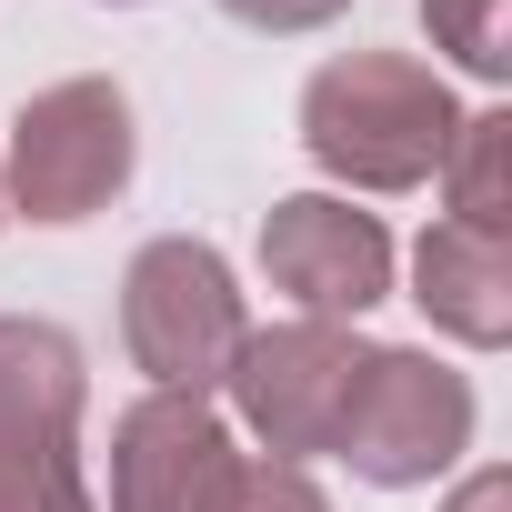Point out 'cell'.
I'll return each instance as SVG.
<instances>
[{
	"instance_id": "2",
	"label": "cell",
	"mask_w": 512,
	"mask_h": 512,
	"mask_svg": "<svg viewBox=\"0 0 512 512\" xmlns=\"http://www.w3.org/2000/svg\"><path fill=\"white\" fill-rule=\"evenodd\" d=\"M81 342L61 322L0 312V512H101L81 472Z\"/></svg>"
},
{
	"instance_id": "13",
	"label": "cell",
	"mask_w": 512,
	"mask_h": 512,
	"mask_svg": "<svg viewBox=\"0 0 512 512\" xmlns=\"http://www.w3.org/2000/svg\"><path fill=\"white\" fill-rule=\"evenodd\" d=\"M221 11H231L241 31H272V41H292V31H322V21H342L352 0H221Z\"/></svg>"
},
{
	"instance_id": "6",
	"label": "cell",
	"mask_w": 512,
	"mask_h": 512,
	"mask_svg": "<svg viewBox=\"0 0 512 512\" xmlns=\"http://www.w3.org/2000/svg\"><path fill=\"white\" fill-rule=\"evenodd\" d=\"M372 342L352 322H272V332H241L231 352V402L241 422L262 432L272 462H312L342 442V412H352V382H362Z\"/></svg>"
},
{
	"instance_id": "1",
	"label": "cell",
	"mask_w": 512,
	"mask_h": 512,
	"mask_svg": "<svg viewBox=\"0 0 512 512\" xmlns=\"http://www.w3.org/2000/svg\"><path fill=\"white\" fill-rule=\"evenodd\" d=\"M462 131V101L412 51H342L302 81V151L352 191H422Z\"/></svg>"
},
{
	"instance_id": "9",
	"label": "cell",
	"mask_w": 512,
	"mask_h": 512,
	"mask_svg": "<svg viewBox=\"0 0 512 512\" xmlns=\"http://www.w3.org/2000/svg\"><path fill=\"white\" fill-rule=\"evenodd\" d=\"M412 302H422L432 332H452L472 352H502L512 342V241L462 231V221H432L412 241Z\"/></svg>"
},
{
	"instance_id": "11",
	"label": "cell",
	"mask_w": 512,
	"mask_h": 512,
	"mask_svg": "<svg viewBox=\"0 0 512 512\" xmlns=\"http://www.w3.org/2000/svg\"><path fill=\"white\" fill-rule=\"evenodd\" d=\"M422 31H432V51H452L472 81H502V71H512V0H422Z\"/></svg>"
},
{
	"instance_id": "12",
	"label": "cell",
	"mask_w": 512,
	"mask_h": 512,
	"mask_svg": "<svg viewBox=\"0 0 512 512\" xmlns=\"http://www.w3.org/2000/svg\"><path fill=\"white\" fill-rule=\"evenodd\" d=\"M231 512H332V502H322V482L302 462H251L241 492H231Z\"/></svg>"
},
{
	"instance_id": "14",
	"label": "cell",
	"mask_w": 512,
	"mask_h": 512,
	"mask_svg": "<svg viewBox=\"0 0 512 512\" xmlns=\"http://www.w3.org/2000/svg\"><path fill=\"white\" fill-rule=\"evenodd\" d=\"M442 512H512V472H492V462H482V472H472Z\"/></svg>"
},
{
	"instance_id": "15",
	"label": "cell",
	"mask_w": 512,
	"mask_h": 512,
	"mask_svg": "<svg viewBox=\"0 0 512 512\" xmlns=\"http://www.w3.org/2000/svg\"><path fill=\"white\" fill-rule=\"evenodd\" d=\"M0 221H11V191H0Z\"/></svg>"
},
{
	"instance_id": "3",
	"label": "cell",
	"mask_w": 512,
	"mask_h": 512,
	"mask_svg": "<svg viewBox=\"0 0 512 512\" xmlns=\"http://www.w3.org/2000/svg\"><path fill=\"white\" fill-rule=\"evenodd\" d=\"M131 161H141V131H131V91L81 71V81H51L21 101L11 121V151H0V191L31 221H91L131 191Z\"/></svg>"
},
{
	"instance_id": "8",
	"label": "cell",
	"mask_w": 512,
	"mask_h": 512,
	"mask_svg": "<svg viewBox=\"0 0 512 512\" xmlns=\"http://www.w3.org/2000/svg\"><path fill=\"white\" fill-rule=\"evenodd\" d=\"M262 272L302 302V322H362L392 292V231L342 191H292L262 211Z\"/></svg>"
},
{
	"instance_id": "7",
	"label": "cell",
	"mask_w": 512,
	"mask_h": 512,
	"mask_svg": "<svg viewBox=\"0 0 512 512\" xmlns=\"http://www.w3.org/2000/svg\"><path fill=\"white\" fill-rule=\"evenodd\" d=\"M241 442L211 412V392H141L111 422V512H231Z\"/></svg>"
},
{
	"instance_id": "5",
	"label": "cell",
	"mask_w": 512,
	"mask_h": 512,
	"mask_svg": "<svg viewBox=\"0 0 512 512\" xmlns=\"http://www.w3.org/2000/svg\"><path fill=\"white\" fill-rule=\"evenodd\" d=\"M332 452L352 462V482L412 492V482H432V472H452L472 452V382L452 362H432V352H382L372 342Z\"/></svg>"
},
{
	"instance_id": "10",
	"label": "cell",
	"mask_w": 512,
	"mask_h": 512,
	"mask_svg": "<svg viewBox=\"0 0 512 512\" xmlns=\"http://www.w3.org/2000/svg\"><path fill=\"white\" fill-rule=\"evenodd\" d=\"M442 191L462 231H512V111H462L452 151H442Z\"/></svg>"
},
{
	"instance_id": "4",
	"label": "cell",
	"mask_w": 512,
	"mask_h": 512,
	"mask_svg": "<svg viewBox=\"0 0 512 512\" xmlns=\"http://www.w3.org/2000/svg\"><path fill=\"white\" fill-rule=\"evenodd\" d=\"M251 312H241V282L211 241L191 231H161L131 251V272H121V342L131 362L151 372V392H211L241 352Z\"/></svg>"
},
{
	"instance_id": "16",
	"label": "cell",
	"mask_w": 512,
	"mask_h": 512,
	"mask_svg": "<svg viewBox=\"0 0 512 512\" xmlns=\"http://www.w3.org/2000/svg\"><path fill=\"white\" fill-rule=\"evenodd\" d=\"M121 11H131V0H121Z\"/></svg>"
}]
</instances>
